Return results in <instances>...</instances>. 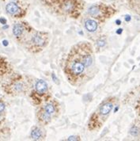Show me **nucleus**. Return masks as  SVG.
<instances>
[{
  "label": "nucleus",
  "mask_w": 140,
  "mask_h": 141,
  "mask_svg": "<svg viewBox=\"0 0 140 141\" xmlns=\"http://www.w3.org/2000/svg\"><path fill=\"white\" fill-rule=\"evenodd\" d=\"M87 69L78 56L74 47L68 52L66 58L63 72L67 81L72 86H77L84 80L87 75Z\"/></svg>",
  "instance_id": "f257e3e1"
},
{
  "label": "nucleus",
  "mask_w": 140,
  "mask_h": 141,
  "mask_svg": "<svg viewBox=\"0 0 140 141\" xmlns=\"http://www.w3.org/2000/svg\"><path fill=\"white\" fill-rule=\"evenodd\" d=\"M51 11L58 15L78 19L85 8L83 0H43Z\"/></svg>",
  "instance_id": "f03ea898"
},
{
  "label": "nucleus",
  "mask_w": 140,
  "mask_h": 141,
  "mask_svg": "<svg viewBox=\"0 0 140 141\" xmlns=\"http://www.w3.org/2000/svg\"><path fill=\"white\" fill-rule=\"evenodd\" d=\"M117 102V98L114 96L104 99L101 104L91 114L87 122V128L90 132L99 131L104 125L110 115L112 110Z\"/></svg>",
  "instance_id": "7ed1b4c3"
},
{
  "label": "nucleus",
  "mask_w": 140,
  "mask_h": 141,
  "mask_svg": "<svg viewBox=\"0 0 140 141\" xmlns=\"http://www.w3.org/2000/svg\"><path fill=\"white\" fill-rule=\"evenodd\" d=\"M116 13V9L104 3H94L91 5L87 10V14L98 22V23L105 22L113 15H115Z\"/></svg>",
  "instance_id": "20e7f679"
},
{
  "label": "nucleus",
  "mask_w": 140,
  "mask_h": 141,
  "mask_svg": "<svg viewBox=\"0 0 140 141\" xmlns=\"http://www.w3.org/2000/svg\"><path fill=\"white\" fill-rule=\"evenodd\" d=\"M73 47L85 67L88 70L93 67L95 62V57L92 44L88 41H83L76 44Z\"/></svg>",
  "instance_id": "39448f33"
},
{
  "label": "nucleus",
  "mask_w": 140,
  "mask_h": 141,
  "mask_svg": "<svg viewBox=\"0 0 140 141\" xmlns=\"http://www.w3.org/2000/svg\"><path fill=\"white\" fill-rule=\"evenodd\" d=\"M31 98L36 105H40L44 102L45 103L51 98L48 85L45 80L37 79L35 82L34 90L31 94Z\"/></svg>",
  "instance_id": "423d86ee"
},
{
  "label": "nucleus",
  "mask_w": 140,
  "mask_h": 141,
  "mask_svg": "<svg viewBox=\"0 0 140 141\" xmlns=\"http://www.w3.org/2000/svg\"><path fill=\"white\" fill-rule=\"evenodd\" d=\"M50 35L47 32L35 31L29 40L27 48L32 52L37 53L46 48L49 43Z\"/></svg>",
  "instance_id": "0eeeda50"
},
{
  "label": "nucleus",
  "mask_w": 140,
  "mask_h": 141,
  "mask_svg": "<svg viewBox=\"0 0 140 141\" xmlns=\"http://www.w3.org/2000/svg\"><path fill=\"white\" fill-rule=\"evenodd\" d=\"M4 91L9 95H18L28 90V83L21 75H17L3 85Z\"/></svg>",
  "instance_id": "6e6552de"
},
{
  "label": "nucleus",
  "mask_w": 140,
  "mask_h": 141,
  "mask_svg": "<svg viewBox=\"0 0 140 141\" xmlns=\"http://www.w3.org/2000/svg\"><path fill=\"white\" fill-rule=\"evenodd\" d=\"M33 32V28L26 22H17L13 26V34L18 41L25 39L27 35Z\"/></svg>",
  "instance_id": "1a4fd4ad"
},
{
  "label": "nucleus",
  "mask_w": 140,
  "mask_h": 141,
  "mask_svg": "<svg viewBox=\"0 0 140 141\" xmlns=\"http://www.w3.org/2000/svg\"><path fill=\"white\" fill-rule=\"evenodd\" d=\"M43 107L53 119H56L59 116L61 112V105L56 98H51L47 102H45V105H43Z\"/></svg>",
  "instance_id": "9d476101"
},
{
  "label": "nucleus",
  "mask_w": 140,
  "mask_h": 141,
  "mask_svg": "<svg viewBox=\"0 0 140 141\" xmlns=\"http://www.w3.org/2000/svg\"><path fill=\"white\" fill-rule=\"evenodd\" d=\"M6 11L8 14L14 17H17V18L23 17L25 14V11L21 8L19 3L12 1L6 5Z\"/></svg>",
  "instance_id": "9b49d317"
},
{
  "label": "nucleus",
  "mask_w": 140,
  "mask_h": 141,
  "mask_svg": "<svg viewBox=\"0 0 140 141\" xmlns=\"http://www.w3.org/2000/svg\"><path fill=\"white\" fill-rule=\"evenodd\" d=\"M37 118L39 124L41 126H46L49 125L51 122V120H53V118L51 117L50 114L48 113L47 111L44 109L43 105L38 109L37 112Z\"/></svg>",
  "instance_id": "f8f14e48"
},
{
  "label": "nucleus",
  "mask_w": 140,
  "mask_h": 141,
  "mask_svg": "<svg viewBox=\"0 0 140 141\" xmlns=\"http://www.w3.org/2000/svg\"><path fill=\"white\" fill-rule=\"evenodd\" d=\"M30 138L33 140H43L46 138V132L41 127L34 126L31 130Z\"/></svg>",
  "instance_id": "ddd939ff"
},
{
  "label": "nucleus",
  "mask_w": 140,
  "mask_h": 141,
  "mask_svg": "<svg viewBox=\"0 0 140 141\" xmlns=\"http://www.w3.org/2000/svg\"><path fill=\"white\" fill-rule=\"evenodd\" d=\"M10 64H9V63L5 58L0 56V81H1V78L4 75L10 73Z\"/></svg>",
  "instance_id": "4468645a"
},
{
  "label": "nucleus",
  "mask_w": 140,
  "mask_h": 141,
  "mask_svg": "<svg viewBox=\"0 0 140 141\" xmlns=\"http://www.w3.org/2000/svg\"><path fill=\"white\" fill-rule=\"evenodd\" d=\"M85 29L90 32V33H93L98 28V22H97L95 19H87L85 22Z\"/></svg>",
  "instance_id": "2eb2a0df"
},
{
  "label": "nucleus",
  "mask_w": 140,
  "mask_h": 141,
  "mask_svg": "<svg viewBox=\"0 0 140 141\" xmlns=\"http://www.w3.org/2000/svg\"><path fill=\"white\" fill-rule=\"evenodd\" d=\"M129 133L133 137H138L140 136V128L135 125H132L129 130Z\"/></svg>",
  "instance_id": "dca6fc26"
},
{
  "label": "nucleus",
  "mask_w": 140,
  "mask_h": 141,
  "mask_svg": "<svg viewBox=\"0 0 140 141\" xmlns=\"http://www.w3.org/2000/svg\"><path fill=\"white\" fill-rule=\"evenodd\" d=\"M105 45H106V37L105 36H102L99 37V39L97 41V45L99 48L104 47Z\"/></svg>",
  "instance_id": "f3484780"
},
{
  "label": "nucleus",
  "mask_w": 140,
  "mask_h": 141,
  "mask_svg": "<svg viewBox=\"0 0 140 141\" xmlns=\"http://www.w3.org/2000/svg\"><path fill=\"white\" fill-rule=\"evenodd\" d=\"M5 109H6V105H5L4 102L0 100V112L5 113Z\"/></svg>",
  "instance_id": "a211bd4d"
},
{
  "label": "nucleus",
  "mask_w": 140,
  "mask_h": 141,
  "mask_svg": "<svg viewBox=\"0 0 140 141\" xmlns=\"http://www.w3.org/2000/svg\"><path fill=\"white\" fill-rule=\"evenodd\" d=\"M80 137L78 136H70L67 140H80Z\"/></svg>",
  "instance_id": "6ab92c4d"
},
{
  "label": "nucleus",
  "mask_w": 140,
  "mask_h": 141,
  "mask_svg": "<svg viewBox=\"0 0 140 141\" xmlns=\"http://www.w3.org/2000/svg\"><path fill=\"white\" fill-rule=\"evenodd\" d=\"M3 120H4V113L0 112V124H1Z\"/></svg>",
  "instance_id": "aec40b11"
},
{
  "label": "nucleus",
  "mask_w": 140,
  "mask_h": 141,
  "mask_svg": "<svg viewBox=\"0 0 140 141\" xmlns=\"http://www.w3.org/2000/svg\"><path fill=\"white\" fill-rule=\"evenodd\" d=\"M138 110H139V112H140V100H139L138 104Z\"/></svg>",
  "instance_id": "412c9836"
},
{
  "label": "nucleus",
  "mask_w": 140,
  "mask_h": 141,
  "mask_svg": "<svg viewBox=\"0 0 140 141\" xmlns=\"http://www.w3.org/2000/svg\"><path fill=\"white\" fill-rule=\"evenodd\" d=\"M10 1H12V2H16V3H19L21 0H10Z\"/></svg>",
  "instance_id": "4be33fe9"
}]
</instances>
